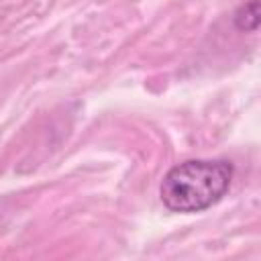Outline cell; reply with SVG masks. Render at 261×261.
Masks as SVG:
<instances>
[{
    "label": "cell",
    "mask_w": 261,
    "mask_h": 261,
    "mask_svg": "<svg viewBox=\"0 0 261 261\" xmlns=\"http://www.w3.org/2000/svg\"><path fill=\"white\" fill-rule=\"evenodd\" d=\"M234 167L226 159H190L161 179L159 196L167 210L192 214L214 206L228 192Z\"/></svg>",
    "instance_id": "cell-1"
},
{
    "label": "cell",
    "mask_w": 261,
    "mask_h": 261,
    "mask_svg": "<svg viewBox=\"0 0 261 261\" xmlns=\"http://www.w3.org/2000/svg\"><path fill=\"white\" fill-rule=\"evenodd\" d=\"M232 20H234V27L239 31L255 33L257 27H259V0H247V2H243L237 8Z\"/></svg>",
    "instance_id": "cell-2"
}]
</instances>
